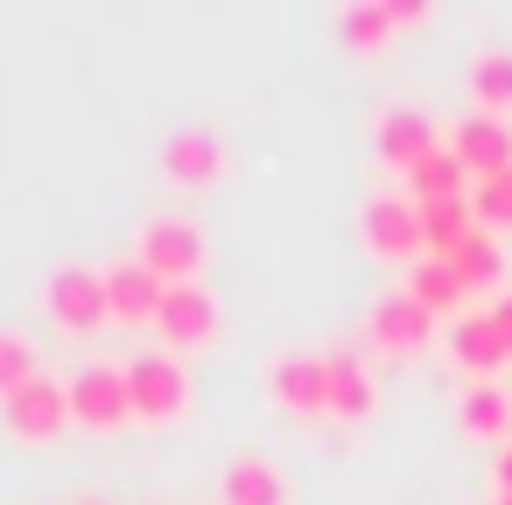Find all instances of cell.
Returning a JSON list of instances; mask_svg holds the SVG:
<instances>
[{
  "instance_id": "6da1fadb",
  "label": "cell",
  "mask_w": 512,
  "mask_h": 505,
  "mask_svg": "<svg viewBox=\"0 0 512 505\" xmlns=\"http://www.w3.org/2000/svg\"><path fill=\"white\" fill-rule=\"evenodd\" d=\"M134 260H141L162 288H176V281H197V274H204L211 239H204L197 218H183V211H155V218H141V232H134Z\"/></svg>"
},
{
  "instance_id": "7a4b0ae2",
  "label": "cell",
  "mask_w": 512,
  "mask_h": 505,
  "mask_svg": "<svg viewBox=\"0 0 512 505\" xmlns=\"http://www.w3.org/2000/svg\"><path fill=\"white\" fill-rule=\"evenodd\" d=\"M120 372H127V393H134L141 421H183L190 414V372H183L176 351H141Z\"/></svg>"
},
{
  "instance_id": "3957f363",
  "label": "cell",
  "mask_w": 512,
  "mask_h": 505,
  "mask_svg": "<svg viewBox=\"0 0 512 505\" xmlns=\"http://www.w3.org/2000/svg\"><path fill=\"white\" fill-rule=\"evenodd\" d=\"M43 309H50V323H64L71 337H92V330L113 316V302H106V267H57V274L43 281Z\"/></svg>"
},
{
  "instance_id": "277c9868",
  "label": "cell",
  "mask_w": 512,
  "mask_h": 505,
  "mask_svg": "<svg viewBox=\"0 0 512 505\" xmlns=\"http://www.w3.org/2000/svg\"><path fill=\"white\" fill-rule=\"evenodd\" d=\"M218 295L204 288V281H176V288H162V302H155V330H162V351H197V344H211L218 337Z\"/></svg>"
},
{
  "instance_id": "5b68a950",
  "label": "cell",
  "mask_w": 512,
  "mask_h": 505,
  "mask_svg": "<svg viewBox=\"0 0 512 505\" xmlns=\"http://www.w3.org/2000/svg\"><path fill=\"white\" fill-rule=\"evenodd\" d=\"M0 421H8V435H22V442L64 435V428H71V393H64V379L36 372L29 386H15L8 400H0Z\"/></svg>"
},
{
  "instance_id": "8992f818",
  "label": "cell",
  "mask_w": 512,
  "mask_h": 505,
  "mask_svg": "<svg viewBox=\"0 0 512 505\" xmlns=\"http://www.w3.org/2000/svg\"><path fill=\"white\" fill-rule=\"evenodd\" d=\"M267 393H274L288 414L323 421V414H330V358H323V351H281V358L267 365Z\"/></svg>"
},
{
  "instance_id": "52a82bcc",
  "label": "cell",
  "mask_w": 512,
  "mask_h": 505,
  "mask_svg": "<svg viewBox=\"0 0 512 505\" xmlns=\"http://www.w3.org/2000/svg\"><path fill=\"white\" fill-rule=\"evenodd\" d=\"M64 393H71V421H85V428L134 421V393H127V372L120 365H85V372L64 379Z\"/></svg>"
},
{
  "instance_id": "ba28073f",
  "label": "cell",
  "mask_w": 512,
  "mask_h": 505,
  "mask_svg": "<svg viewBox=\"0 0 512 505\" xmlns=\"http://www.w3.org/2000/svg\"><path fill=\"white\" fill-rule=\"evenodd\" d=\"M225 162H232V148H225V134H218V127H176V134L162 141V176H169V183H183V190L218 183V176H225Z\"/></svg>"
},
{
  "instance_id": "9c48e42d",
  "label": "cell",
  "mask_w": 512,
  "mask_h": 505,
  "mask_svg": "<svg viewBox=\"0 0 512 505\" xmlns=\"http://www.w3.org/2000/svg\"><path fill=\"white\" fill-rule=\"evenodd\" d=\"M358 225H365L372 253H386V260H428V246H421V204L414 197H372L358 211Z\"/></svg>"
},
{
  "instance_id": "30bf717a",
  "label": "cell",
  "mask_w": 512,
  "mask_h": 505,
  "mask_svg": "<svg viewBox=\"0 0 512 505\" xmlns=\"http://www.w3.org/2000/svg\"><path fill=\"white\" fill-rule=\"evenodd\" d=\"M449 155L470 169V183H484V176H505V169H512V120L463 113V120L449 127Z\"/></svg>"
},
{
  "instance_id": "8fae6325",
  "label": "cell",
  "mask_w": 512,
  "mask_h": 505,
  "mask_svg": "<svg viewBox=\"0 0 512 505\" xmlns=\"http://www.w3.org/2000/svg\"><path fill=\"white\" fill-rule=\"evenodd\" d=\"M428 330H435V316H428L407 288L379 295V302H372V316H365V337H372L379 351H400V358H407V351H421V344H428Z\"/></svg>"
},
{
  "instance_id": "7c38bea8",
  "label": "cell",
  "mask_w": 512,
  "mask_h": 505,
  "mask_svg": "<svg viewBox=\"0 0 512 505\" xmlns=\"http://www.w3.org/2000/svg\"><path fill=\"white\" fill-rule=\"evenodd\" d=\"M372 148H379V162H386V169H400V176H407V169H414L428 148H442V141H435L428 113H414V106H386V113L372 120Z\"/></svg>"
},
{
  "instance_id": "4fadbf2b",
  "label": "cell",
  "mask_w": 512,
  "mask_h": 505,
  "mask_svg": "<svg viewBox=\"0 0 512 505\" xmlns=\"http://www.w3.org/2000/svg\"><path fill=\"white\" fill-rule=\"evenodd\" d=\"M449 358H456L470 379H498V372L512 365V351H505V337L491 330V316H484V309H470V316H456V323H449Z\"/></svg>"
},
{
  "instance_id": "5bb4252c",
  "label": "cell",
  "mask_w": 512,
  "mask_h": 505,
  "mask_svg": "<svg viewBox=\"0 0 512 505\" xmlns=\"http://www.w3.org/2000/svg\"><path fill=\"white\" fill-rule=\"evenodd\" d=\"M456 421H463V435H477V442H512V393H498V379H470L463 393H456Z\"/></svg>"
},
{
  "instance_id": "9a60e30c",
  "label": "cell",
  "mask_w": 512,
  "mask_h": 505,
  "mask_svg": "<svg viewBox=\"0 0 512 505\" xmlns=\"http://www.w3.org/2000/svg\"><path fill=\"white\" fill-rule=\"evenodd\" d=\"M323 358H330V414H337V421H365V414L379 407V386H372L365 358H358L351 344H337V351H323Z\"/></svg>"
},
{
  "instance_id": "2e32d148",
  "label": "cell",
  "mask_w": 512,
  "mask_h": 505,
  "mask_svg": "<svg viewBox=\"0 0 512 505\" xmlns=\"http://www.w3.org/2000/svg\"><path fill=\"white\" fill-rule=\"evenodd\" d=\"M225 505H288V477L274 470V456H232L218 477Z\"/></svg>"
},
{
  "instance_id": "e0dca14e",
  "label": "cell",
  "mask_w": 512,
  "mask_h": 505,
  "mask_svg": "<svg viewBox=\"0 0 512 505\" xmlns=\"http://www.w3.org/2000/svg\"><path fill=\"white\" fill-rule=\"evenodd\" d=\"M470 106L491 113V120L512 113V43H484L470 57Z\"/></svg>"
},
{
  "instance_id": "ac0fdd59",
  "label": "cell",
  "mask_w": 512,
  "mask_h": 505,
  "mask_svg": "<svg viewBox=\"0 0 512 505\" xmlns=\"http://www.w3.org/2000/svg\"><path fill=\"white\" fill-rule=\"evenodd\" d=\"M393 29H400V8H393V0H351V8L337 15V43H344L351 57L386 50V43H393Z\"/></svg>"
},
{
  "instance_id": "d6986e66",
  "label": "cell",
  "mask_w": 512,
  "mask_h": 505,
  "mask_svg": "<svg viewBox=\"0 0 512 505\" xmlns=\"http://www.w3.org/2000/svg\"><path fill=\"white\" fill-rule=\"evenodd\" d=\"M407 197H414V204H449V197H470V169L449 155V141H442V148H428V155L407 169Z\"/></svg>"
},
{
  "instance_id": "ffe728a7",
  "label": "cell",
  "mask_w": 512,
  "mask_h": 505,
  "mask_svg": "<svg viewBox=\"0 0 512 505\" xmlns=\"http://www.w3.org/2000/svg\"><path fill=\"white\" fill-rule=\"evenodd\" d=\"M106 302H113V316H120V323H155L162 281H155L141 260H120V267H106Z\"/></svg>"
},
{
  "instance_id": "44dd1931",
  "label": "cell",
  "mask_w": 512,
  "mask_h": 505,
  "mask_svg": "<svg viewBox=\"0 0 512 505\" xmlns=\"http://www.w3.org/2000/svg\"><path fill=\"white\" fill-rule=\"evenodd\" d=\"M470 232H477V211H470V197L421 204V246H428V260H449V253H456Z\"/></svg>"
},
{
  "instance_id": "7402d4cb",
  "label": "cell",
  "mask_w": 512,
  "mask_h": 505,
  "mask_svg": "<svg viewBox=\"0 0 512 505\" xmlns=\"http://www.w3.org/2000/svg\"><path fill=\"white\" fill-rule=\"evenodd\" d=\"M449 267H456V281H463V288H498V281H505V246H498V232H484V225H477V232L449 253Z\"/></svg>"
},
{
  "instance_id": "603a6c76",
  "label": "cell",
  "mask_w": 512,
  "mask_h": 505,
  "mask_svg": "<svg viewBox=\"0 0 512 505\" xmlns=\"http://www.w3.org/2000/svg\"><path fill=\"white\" fill-rule=\"evenodd\" d=\"M407 295L428 309V316H442V309H463V281H456V267L449 260H414V274H407Z\"/></svg>"
},
{
  "instance_id": "cb8c5ba5",
  "label": "cell",
  "mask_w": 512,
  "mask_h": 505,
  "mask_svg": "<svg viewBox=\"0 0 512 505\" xmlns=\"http://www.w3.org/2000/svg\"><path fill=\"white\" fill-rule=\"evenodd\" d=\"M470 211H477V225H484V232H512V169H505V176L470 183Z\"/></svg>"
},
{
  "instance_id": "d4e9b609",
  "label": "cell",
  "mask_w": 512,
  "mask_h": 505,
  "mask_svg": "<svg viewBox=\"0 0 512 505\" xmlns=\"http://www.w3.org/2000/svg\"><path fill=\"white\" fill-rule=\"evenodd\" d=\"M43 365H36V344L22 337V330H0V400H8L15 386H29Z\"/></svg>"
},
{
  "instance_id": "484cf974",
  "label": "cell",
  "mask_w": 512,
  "mask_h": 505,
  "mask_svg": "<svg viewBox=\"0 0 512 505\" xmlns=\"http://www.w3.org/2000/svg\"><path fill=\"white\" fill-rule=\"evenodd\" d=\"M484 316H491V330L505 337V351H512V288H498L491 302H484Z\"/></svg>"
},
{
  "instance_id": "4316f807",
  "label": "cell",
  "mask_w": 512,
  "mask_h": 505,
  "mask_svg": "<svg viewBox=\"0 0 512 505\" xmlns=\"http://www.w3.org/2000/svg\"><path fill=\"white\" fill-rule=\"evenodd\" d=\"M491 477H498V491H505V498H512V442H505V449H498V463H491Z\"/></svg>"
},
{
  "instance_id": "83f0119b",
  "label": "cell",
  "mask_w": 512,
  "mask_h": 505,
  "mask_svg": "<svg viewBox=\"0 0 512 505\" xmlns=\"http://www.w3.org/2000/svg\"><path fill=\"white\" fill-rule=\"evenodd\" d=\"M78 505H113V498H78Z\"/></svg>"
},
{
  "instance_id": "f1b7e54d",
  "label": "cell",
  "mask_w": 512,
  "mask_h": 505,
  "mask_svg": "<svg viewBox=\"0 0 512 505\" xmlns=\"http://www.w3.org/2000/svg\"><path fill=\"white\" fill-rule=\"evenodd\" d=\"M498 505H512V498H505V491H498Z\"/></svg>"
}]
</instances>
